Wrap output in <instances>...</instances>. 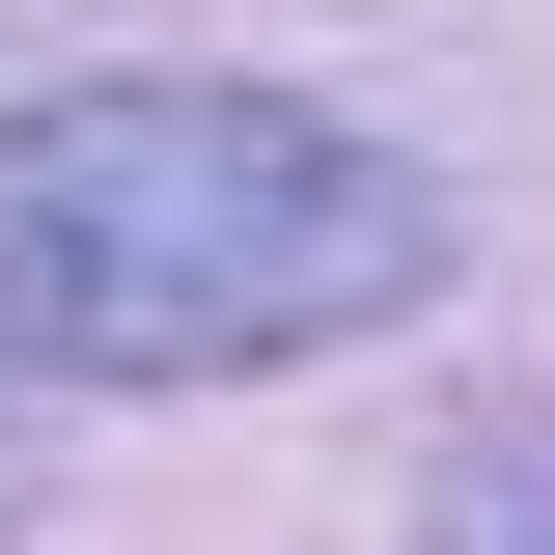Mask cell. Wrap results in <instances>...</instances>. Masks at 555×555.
<instances>
[{
    "label": "cell",
    "instance_id": "2",
    "mask_svg": "<svg viewBox=\"0 0 555 555\" xmlns=\"http://www.w3.org/2000/svg\"><path fill=\"white\" fill-rule=\"evenodd\" d=\"M444 555H555V444H500V473L444 500Z\"/></svg>",
    "mask_w": 555,
    "mask_h": 555
},
{
    "label": "cell",
    "instance_id": "1",
    "mask_svg": "<svg viewBox=\"0 0 555 555\" xmlns=\"http://www.w3.org/2000/svg\"><path fill=\"white\" fill-rule=\"evenodd\" d=\"M444 278L361 112L306 83H28L0 112V361L28 389H250V361H334Z\"/></svg>",
    "mask_w": 555,
    "mask_h": 555
}]
</instances>
